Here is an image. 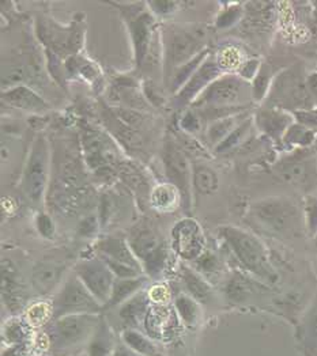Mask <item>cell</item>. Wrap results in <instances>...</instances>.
Returning a JSON list of instances; mask_svg holds the SVG:
<instances>
[{"label":"cell","mask_w":317,"mask_h":356,"mask_svg":"<svg viewBox=\"0 0 317 356\" xmlns=\"http://www.w3.org/2000/svg\"><path fill=\"white\" fill-rule=\"evenodd\" d=\"M252 219L260 227L275 237L291 239L307 232L304 209L286 196H271L252 203Z\"/></svg>","instance_id":"1"},{"label":"cell","mask_w":317,"mask_h":356,"mask_svg":"<svg viewBox=\"0 0 317 356\" xmlns=\"http://www.w3.org/2000/svg\"><path fill=\"white\" fill-rule=\"evenodd\" d=\"M219 234L244 269L263 283L275 284L279 280V275L271 263L268 250L259 238L234 226L221 227Z\"/></svg>","instance_id":"2"},{"label":"cell","mask_w":317,"mask_h":356,"mask_svg":"<svg viewBox=\"0 0 317 356\" xmlns=\"http://www.w3.org/2000/svg\"><path fill=\"white\" fill-rule=\"evenodd\" d=\"M307 75L298 65L282 70L275 75L263 104L288 113L316 109L308 89Z\"/></svg>","instance_id":"3"},{"label":"cell","mask_w":317,"mask_h":356,"mask_svg":"<svg viewBox=\"0 0 317 356\" xmlns=\"http://www.w3.org/2000/svg\"><path fill=\"white\" fill-rule=\"evenodd\" d=\"M162 40L164 75L171 81L174 71L206 51V33L194 28L164 25L160 34Z\"/></svg>","instance_id":"4"},{"label":"cell","mask_w":317,"mask_h":356,"mask_svg":"<svg viewBox=\"0 0 317 356\" xmlns=\"http://www.w3.org/2000/svg\"><path fill=\"white\" fill-rule=\"evenodd\" d=\"M51 176V149L45 135H37L31 145L21 175V191L31 204L44 199Z\"/></svg>","instance_id":"5"},{"label":"cell","mask_w":317,"mask_h":356,"mask_svg":"<svg viewBox=\"0 0 317 356\" xmlns=\"http://www.w3.org/2000/svg\"><path fill=\"white\" fill-rule=\"evenodd\" d=\"M101 318L98 314H70L52 320L48 327L51 348L56 354L71 353L93 337Z\"/></svg>","instance_id":"6"},{"label":"cell","mask_w":317,"mask_h":356,"mask_svg":"<svg viewBox=\"0 0 317 356\" xmlns=\"http://www.w3.org/2000/svg\"><path fill=\"white\" fill-rule=\"evenodd\" d=\"M252 101L251 83L241 79L237 74H224L203 91L202 95L192 104L191 108L251 106Z\"/></svg>","instance_id":"7"},{"label":"cell","mask_w":317,"mask_h":356,"mask_svg":"<svg viewBox=\"0 0 317 356\" xmlns=\"http://www.w3.org/2000/svg\"><path fill=\"white\" fill-rule=\"evenodd\" d=\"M51 306L52 320L70 314H98L104 310L75 272L64 282Z\"/></svg>","instance_id":"8"},{"label":"cell","mask_w":317,"mask_h":356,"mask_svg":"<svg viewBox=\"0 0 317 356\" xmlns=\"http://www.w3.org/2000/svg\"><path fill=\"white\" fill-rule=\"evenodd\" d=\"M162 163L168 182L177 186L181 193L183 207L188 211L192 204L194 166L190 162L187 152L177 142L167 140L162 149Z\"/></svg>","instance_id":"9"},{"label":"cell","mask_w":317,"mask_h":356,"mask_svg":"<svg viewBox=\"0 0 317 356\" xmlns=\"http://www.w3.org/2000/svg\"><path fill=\"white\" fill-rule=\"evenodd\" d=\"M128 242L147 275L154 279L158 277L168 259L165 242L153 230H139L128 238Z\"/></svg>","instance_id":"10"},{"label":"cell","mask_w":317,"mask_h":356,"mask_svg":"<svg viewBox=\"0 0 317 356\" xmlns=\"http://www.w3.org/2000/svg\"><path fill=\"white\" fill-rule=\"evenodd\" d=\"M75 273L88 291L105 307L111 299L116 282L115 273L107 263L101 257L82 260L77 264Z\"/></svg>","instance_id":"11"},{"label":"cell","mask_w":317,"mask_h":356,"mask_svg":"<svg viewBox=\"0 0 317 356\" xmlns=\"http://www.w3.org/2000/svg\"><path fill=\"white\" fill-rule=\"evenodd\" d=\"M225 72L219 67L215 55H210L203 61L201 67L194 72V75L188 79V82L174 94V105L177 108L192 106V104L202 95L203 91L207 89L214 81L222 76Z\"/></svg>","instance_id":"12"},{"label":"cell","mask_w":317,"mask_h":356,"mask_svg":"<svg viewBox=\"0 0 317 356\" xmlns=\"http://www.w3.org/2000/svg\"><path fill=\"white\" fill-rule=\"evenodd\" d=\"M125 21L134 47L135 65L137 68H142L148 58V54H151V44L157 30L155 18L150 10H142L141 13L125 15Z\"/></svg>","instance_id":"13"},{"label":"cell","mask_w":317,"mask_h":356,"mask_svg":"<svg viewBox=\"0 0 317 356\" xmlns=\"http://www.w3.org/2000/svg\"><path fill=\"white\" fill-rule=\"evenodd\" d=\"M172 245L181 259L198 260L206 252V237L201 225L192 218L177 222L172 230Z\"/></svg>","instance_id":"14"},{"label":"cell","mask_w":317,"mask_h":356,"mask_svg":"<svg viewBox=\"0 0 317 356\" xmlns=\"http://www.w3.org/2000/svg\"><path fill=\"white\" fill-rule=\"evenodd\" d=\"M278 176L304 191H311L317 186V158H295L284 161L277 166Z\"/></svg>","instance_id":"15"},{"label":"cell","mask_w":317,"mask_h":356,"mask_svg":"<svg viewBox=\"0 0 317 356\" xmlns=\"http://www.w3.org/2000/svg\"><path fill=\"white\" fill-rule=\"evenodd\" d=\"M293 113L281 111L271 106H260L254 113L255 127L263 135L270 138L274 142L281 143L284 135L286 134L288 127L294 122Z\"/></svg>","instance_id":"16"},{"label":"cell","mask_w":317,"mask_h":356,"mask_svg":"<svg viewBox=\"0 0 317 356\" xmlns=\"http://www.w3.org/2000/svg\"><path fill=\"white\" fill-rule=\"evenodd\" d=\"M1 101L7 106L31 115H44L51 109V105L26 85L1 90Z\"/></svg>","instance_id":"17"},{"label":"cell","mask_w":317,"mask_h":356,"mask_svg":"<svg viewBox=\"0 0 317 356\" xmlns=\"http://www.w3.org/2000/svg\"><path fill=\"white\" fill-rule=\"evenodd\" d=\"M97 248L101 257L114 260L116 263L125 264L144 273V267L138 260V257L135 256V253L132 252L128 239L118 237L101 238L97 243Z\"/></svg>","instance_id":"18"},{"label":"cell","mask_w":317,"mask_h":356,"mask_svg":"<svg viewBox=\"0 0 317 356\" xmlns=\"http://www.w3.org/2000/svg\"><path fill=\"white\" fill-rule=\"evenodd\" d=\"M1 296L11 312L21 309L24 303V287L18 269L7 259L1 261Z\"/></svg>","instance_id":"19"},{"label":"cell","mask_w":317,"mask_h":356,"mask_svg":"<svg viewBox=\"0 0 317 356\" xmlns=\"http://www.w3.org/2000/svg\"><path fill=\"white\" fill-rule=\"evenodd\" d=\"M63 275V267L55 261L38 263L33 269V287L38 294L51 293L58 284Z\"/></svg>","instance_id":"20"},{"label":"cell","mask_w":317,"mask_h":356,"mask_svg":"<svg viewBox=\"0 0 317 356\" xmlns=\"http://www.w3.org/2000/svg\"><path fill=\"white\" fill-rule=\"evenodd\" d=\"M151 207L160 212H171L183 206L181 193L171 182L157 184L150 192Z\"/></svg>","instance_id":"21"},{"label":"cell","mask_w":317,"mask_h":356,"mask_svg":"<svg viewBox=\"0 0 317 356\" xmlns=\"http://www.w3.org/2000/svg\"><path fill=\"white\" fill-rule=\"evenodd\" d=\"M150 303L151 298L142 290L118 306V316L128 325L137 327L150 312Z\"/></svg>","instance_id":"22"},{"label":"cell","mask_w":317,"mask_h":356,"mask_svg":"<svg viewBox=\"0 0 317 356\" xmlns=\"http://www.w3.org/2000/svg\"><path fill=\"white\" fill-rule=\"evenodd\" d=\"M249 116H251V113L248 111V112H242V113L228 116L224 119L211 121L206 129L207 143L211 145L212 149H215L221 142H224L231 135V132L234 128H237L244 120L248 119Z\"/></svg>","instance_id":"23"},{"label":"cell","mask_w":317,"mask_h":356,"mask_svg":"<svg viewBox=\"0 0 317 356\" xmlns=\"http://www.w3.org/2000/svg\"><path fill=\"white\" fill-rule=\"evenodd\" d=\"M181 279L185 286L187 294L198 300L201 305L208 303L212 299V287L195 269L190 267L181 268Z\"/></svg>","instance_id":"24"},{"label":"cell","mask_w":317,"mask_h":356,"mask_svg":"<svg viewBox=\"0 0 317 356\" xmlns=\"http://www.w3.org/2000/svg\"><path fill=\"white\" fill-rule=\"evenodd\" d=\"M146 282H147V276H138L131 279H116L114 289H112V296L104 309L118 307L120 305L127 302L130 298L142 291Z\"/></svg>","instance_id":"25"},{"label":"cell","mask_w":317,"mask_h":356,"mask_svg":"<svg viewBox=\"0 0 317 356\" xmlns=\"http://www.w3.org/2000/svg\"><path fill=\"white\" fill-rule=\"evenodd\" d=\"M316 131L309 129V128L294 121L288 127L286 134L284 135L281 145L288 149L302 151V149H311L316 143Z\"/></svg>","instance_id":"26"},{"label":"cell","mask_w":317,"mask_h":356,"mask_svg":"<svg viewBox=\"0 0 317 356\" xmlns=\"http://www.w3.org/2000/svg\"><path fill=\"white\" fill-rule=\"evenodd\" d=\"M116 344L111 327L101 318L93 337L88 341V356H112Z\"/></svg>","instance_id":"27"},{"label":"cell","mask_w":317,"mask_h":356,"mask_svg":"<svg viewBox=\"0 0 317 356\" xmlns=\"http://www.w3.org/2000/svg\"><path fill=\"white\" fill-rule=\"evenodd\" d=\"M194 175L192 185L194 189L201 195H212L219 188V176L218 173L204 163H192Z\"/></svg>","instance_id":"28"},{"label":"cell","mask_w":317,"mask_h":356,"mask_svg":"<svg viewBox=\"0 0 317 356\" xmlns=\"http://www.w3.org/2000/svg\"><path fill=\"white\" fill-rule=\"evenodd\" d=\"M174 309L180 320L188 327H196L201 320V303L188 294H180L174 299Z\"/></svg>","instance_id":"29"},{"label":"cell","mask_w":317,"mask_h":356,"mask_svg":"<svg viewBox=\"0 0 317 356\" xmlns=\"http://www.w3.org/2000/svg\"><path fill=\"white\" fill-rule=\"evenodd\" d=\"M121 341L142 356H160L157 344L138 329L127 327L123 330Z\"/></svg>","instance_id":"30"},{"label":"cell","mask_w":317,"mask_h":356,"mask_svg":"<svg viewBox=\"0 0 317 356\" xmlns=\"http://www.w3.org/2000/svg\"><path fill=\"white\" fill-rule=\"evenodd\" d=\"M210 55H211L210 49H206V51H203L202 54H199L196 58H194L191 61H188L187 64H184L180 68H177L174 71L171 81H169V86H171L169 89H171V91L173 94L178 92L180 89L188 82V79L194 75V72L201 67L203 61L207 59Z\"/></svg>","instance_id":"31"},{"label":"cell","mask_w":317,"mask_h":356,"mask_svg":"<svg viewBox=\"0 0 317 356\" xmlns=\"http://www.w3.org/2000/svg\"><path fill=\"white\" fill-rule=\"evenodd\" d=\"M252 127H255V122H254V115H251L248 119L244 120L237 128H234L231 132V135L224 140L221 142L214 151L217 154H225V152H229L231 149L238 147L241 143L245 142V139L248 138Z\"/></svg>","instance_id":"32"},{"label":"cell","mask_w":317,"mask_h":356,"mask_svg":"<svg viewBox=\"0 0 317 356\" xmlns=\"http://www.w3.org/2000/svg\"><path fill=\"white\" fill-rule=\"evenodd\" d=\"M274 78H275V75H272L271 67L267 63H261L258 75L251 82L252 98L255 102H264V99L268 95V91H270Z\"/></svg>","instance_id":"33"},{"label":"cell","mask_w":317,"mask_h":356,"mask_svg":"<svg viewBox=\"0 0 317 356\" xmlns=\"http://www.w3.org/2000/svg\"><path fill=\"white\" fill-rule=\"evenodd\" d=\"M215 58L225 74H235L242 63L247 60L244 59L242 52L235 47H228L222 49Z\"/></svg>","instance_id":"34"},{"label":"cell","mask_w":317,"mask_h":356,"mask_svg":"<svg viewBox=\"0 0 317 356\" xmlns=\"http://www.w3.org/2000/svg\"><path fill=\"white\" fill-rule=\"evenodd\" d=\"M302 334L307 347L317 355V300L307 313L302 324Z\"/></svg>","instance_id":"35"},{"label":"cell","mask_w":317,"mask_h":356,"mask_svg":"<svg viewBox=\"0 0 317 356\" xmlns=\"http://www.w3.org/2000/svg\"><path fill=\"white\" fill-rule=\"evenodd\" d=\"M242 14H244V8L240 4H231L229 7H226L219 13L215 22L217 29H229L231 26H234L242 18Z\"/></svg>","instance_id":"36"},{"label":"cell","mask_w":317,"mask_h":356,"mask_svg":"<svg viewBox=\"0 0 317 356\" xmlns=\"http://www.w3.org/2000/svg\"><path fill=\"white\" fill-rule=\"evenodd\" d=\"M302 209L307 232L311 237H315L317 233V195H308L304 200Z\"/></svg>","instance_id":"37"},{"label":"cell","mask_w":317,"mask_h":356,"mask_svg":"<svg viewBox=\"0 0 317 356\" xmlns=\"http://www.w3.org/2000/svg\"><path fill=\"white\" fill-rule=\"evenodd\" d=\"M180 128L187 135H194L203 128V120L195 109H188L184 112L180 120Z\"/></svg>","instance_id":"38"},{"label":"cell","mask_w":317,"mask_h":356,"mask_svg":"<svg viewBox=\"0 0 317 356\" xmlns=\"http://www.w3.org/2000/svg\"><path fill=\"white\" fill-rule=\"evenodd\" d=\"M34 223H36V229L41 237L45 238V239H54L56 229H55V222L51 215H48L47 212H38Z\"/></svg>","instance_id":"39"},{"label":"cell","mask_w":317,"mask_h":356,"mask_svg":"<svg viewBox=\"0 0 317 356\" xmlns=\"http://www.w3.org/2000/svg\"><path fill=\"white\" fill-rule=\"evenodd\" d=\"M147 7L150 8V13L153 15H157V17H169L174 14L177 11V7H178V1H167V0H154V1H147L146 3Z\"/></svg>","instance_id":"40"},{"label":"cell","mask_w":317,"mask_h":356,"mask_svg":"<svg viewBox=\"0 0 317 356\" xmlns=\"http://www.w3.org/2000/svg\"><path fill=\"white\" fill-rule=\"evenodd\" d=\"M25 336H26L25 327L22 325V323L18 321V320H11L10 323H7V325L4 327V337L11 344H15V346L21 344L24 341Z\"/></svg>","instance_id":"41"},{"label":"cell","mask_w":317,"mask_h":356,"mask_svg":"<svg viewBox=\"0 0 317 356\" xmlns=\"http://www.w3.org/2000/svg\"><path fill=\"white\" fill-rule=\"evenodd\" d=\"M101 226L98 215H87L78 225V236L82 238H93L97 236L98 227Z\"/></svg>","instance_id":"42"},{"label":"cell","mask_w":317,"mask_h":356,"mask_svg":"<svg viewBox=\"0 0 317 356\" xmlns=\"http://www.w3.org/2000/svg\"><path fill=\"white\" fill-rule=\"evenodd\" d=\"M261 63L263 61L259 59H247L242 63V65L238 68V71L235 74L241 79H244L245 82L251 83L255 79V76L258 75L260 67H261Z\"/></svg>","instance_id":"43"},{"label":"cell","mask_w":317,"mask_h":356,"mask_svg":"<svg viewBox=\"0 0 317 356\" xmlns=\"http://www.w3.org/2000/svg\"><path fill=\"white\" fill-rule=\"evenodd\" d=\"M293 116H294L295 122H298V124L317 132V109L295 112V113H293Z\"/></svg>","instance_id":"44"},{"label":"cell","mask_w":317,"mask_h":356,"mask_svg":"<svg viewBox=\"0 0 317 356\" xmlns=\"http://www.w3.org/2000/svg\"><path fill=\"white\" fill-rule=\"evenodd\" d=\"M195 261L198 264V269L201 272H206V273L214 272L217 269V266H218L217 257L214 254H211L210 252H204L202 256L198 260H195Z\"/></svg>","instance_id":"45"},{"label":"cell","mask_w":317,"mask_h":356,"mask_svg":"<svg viewBox=\"0 0 317 356\" xmlns=\"http://www.w3.org/2000/svg\"><path fill=\"white\" fill-rule=\"evenodd\" d=\"M307 83H308V89L311 92V97L314 99L315 108L317 109V71H312L307 75Z\"/></svg>","instance_id":"46"},{"label":"cell","mask_w":317,"mask_h":356,"mask_svg":"<svg viewBox=\"0 0 317 356\" xmlns=\"http://www.w3.org/2000/svg\"><path fill=\"white\" fill-rule=\"evenodd\" d=\"M112 356H142L138 354L137 351H134L132 348H130L128 346H125L123 341L120 344H116L115 350Z\"/></svg>","instance_id":"47"},{"label":"cell","mask_w":317,"mask_h":356,"mask_svg":"<svg viewBox=\"0 0 317 356\" xmlns=\"http://www.w3.org/2000/svg\"><path fill=\"white\" fill-rule=\"evenodd\" d=\"M21 344H17V346H13V347H10L7 351H4L3 353V355L1 356H22V353H21Z\"/></svg>","instance_id":"48"},{"label":"cell","mask_w":317,"mask_h":356,"mask_svg":"<svg viewBox=\"0 0 317 356\" xmlns=\"http://www.w3.org/2000/svg\"><path fill=\"white\" fill-rule=\"evenodd\" d=\"M314 238H315V243H316V246H317V233H316V234H315V237H314Z\"/></svg>","instance_id":"49"}]
</instances>
